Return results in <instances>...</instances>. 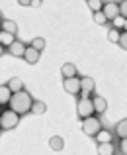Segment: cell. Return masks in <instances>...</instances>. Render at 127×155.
Wrapping results in <instances>:
<instances>
[{
	"label": "cell",
	"mask_w": 127,
	"mask_h": 155,
	"mask_svg": "<svg viewBox=\"0 0 127 155\" xmlns=\"http://www.w3.org/2000/svg\"><path fill=\"white\" fill-rule=\"evenodd\" d=\"M31 106H33V98H31V94L26 92V91L14 92V96H12V100H10V110L18 112L20 116L31 112Z\"/></svg>",
	"instance_id": "cell-1"
},
{
	"label": "cell",
	"mask_w": 127,
	"mask_h": 155,
	"mask_svg": "<svg viewBox=\"0 0 127 155\" xmlns=\"http://www.w3.org/2000/svg\"><path fill=\"white\" fill-rule=\"evenodd\" d=\"M94 100L90 98V96H80L78 102H76V114H78L80 120H84V118H90L94 116Z\"/></svg>",
	"instance_id": "cell-2"
},
{
	"label": "cell",
	"mask_w": 127,
	"mask_h": 155,
	"mask_svg": "<svg viewBox=\"0 0 127 155\" xmlns=\"http://www.w3.org/2000/svg\"><path fill=\"white\" fill-rule=\"evenodd\" d=\"M82 132L86 134V136H90V137L98 136V134L102 132V122L98 120V118H94V116L84 118L82 120Z\"/></svg>",
	"instance_id": "cell-3"
},
{
	"label": "cell",
	"mask_w": 127,
	"mask_h": 155,
	"mask_svg": "<svg viewBox=\"0 0 127 155\" xmlns=\"http://www.w3.org/2000/svg\"><path fill=\"white\" fill-rule=\"evenodd\" d=\"M20 122V114L14 112V110H4L2 116H0V128L2 130H12L16 128Z\"/></svg>",
	"instance_id": "cell-4"
},
{
	"label": "cell",
	"mask_w": 127,
	"mask_h": 155,
	"mask_svg": "<svg viewBox=\"0 0 127 155\" xmlns=\"http://www.w3.org/2000/svg\"><path fill=\"white\" fill-rule=\"evenodd\" d=\"M63 88L68 92V94H80V92H82V81L76 79V77L65 79L63 81Z\"/></svg>",
	"instance_id": "cell-5"
},
{
	"label": "cell",
	"mask_w": 127,
	"mask_h": 155,
	"mask_svg": "<svg viewBox=\"0 0 127 155\" xmlns=\"http://www.w3.org/2000/svg\"><path fill=\"white\" fill-rule=\"evenodd\" d=\"M102 12H104V14L108 16V20H112V22L117 18V16H121L119 4H116V2H106V4H104V10H102Z\"/></svg>",
	"instance_id": "cell-6"
},
{
	"label": "cell",
	"mask_w": 127,
	"mask_h": 155,
	"mask_svg": "<svg viewBox=\"0 0 127 155\" xmlns=\"http://www.w3.org/2000/svg\"><path fill=\"white\" fill-rule=\"evenodd\" d=\"M6 49H8V53H10V55H14V57H24V55H26L27 45H24L22 41H18V39H16V41L12 43L10 47H6Z\"/></svg>",
	"instance_id": "cell-7"
},
{
	"label": "cell",
	"mask_w": 127,
	"mask_h": 155,
	"mask_svg": "<svg viewBox=\"0 0 127 155\" xmlns=\"http://www.w3.org/2000/svg\"><path fill=\"white\" fill-rule=\"evenodd\" d=\"M12 96H14V92H12V88L8 87V84H2V87H0V104H2V106L10 104Z\"/></svg>",
	"instance_id": "cell-8"
},
{
	"label": "cell",
	"mask_w": 127,
	"mask_h": 155,
	"mask_svg": "<svg viewBox=\"0 0 127 155\" xmlns=\"http://www.w3.org/2000/svg\"><path fill=\"white\" fill-rule=\"evenodd\" d=\"M39 53H41V51H37L35 47H31V45H30V47L26 49V55H24L26 63H30V65H35V63L39 61Z\"/></svg>",
	"instance_id": "cell-9"
},
{
	"label": "cell",
	"mask_w": 127,
	"mask_h": 155,
	"mask_svg": "<svg viewBox=\"0 0 127 155\" xmlns=\"http://www.w3.org/2000/svg\"><path fill=\"white\" fill-rule=\"evenodd\" d=\"M82 96H90L94 92V87H96V84H94V79H90V77H82Z\"/></svg>",
	"instance_id": "cell-10"
},
{
	"label": "cell",
	"mask_w": 127,
	"mask_h": 155,
	"mask_svg": "<svg viewBox=\"0 0 127 155\" xmlns=\"http://www.w3.org/2000/svg\"><path fill=\"white\" fill-rule=\"evenodd\" d=\"M61 75H63V79L76 77V65L75 63H65L63 67H61Z\"/></svg>",
	"instance_id": "cell-11"
},
{
	"label": "cell",
	"mask_w": 127,
	"mask_h": 155,
	"mask_svg": "<svg viewBox=\"0 0 127 155\" xmlns=\"http://www.w3.org/2000/svg\"><path fill=\"white\" fill-rule=\"evenodd\" d=\"M116 136L119 137V140H125V137H127V118H123V120L117 122V126H116Z\"/></svg>",
	"instance_id": "cell-12"
},
{
	"label": "cell",
	"mask_w": 127,
	"mask_h": 155,
	"mask_svg": "<svg viewBox=\"0 0 127 155\" xmlns=\"http://www.w3.org/2000/svg\"><path fill=\"white\" fill-rule=\"evenodd\" d=\"M94 110H96L98 114H104L106 110H108V102H106V98H102V96H94Z\"/></svg>",
	"instance_id": "cell-13"
},
{
	"label": "cell",
	"mask_w": 127,
	"mask_h": 155,
	"mask_svg": "<svg viewBox=\"0 0 127 155\" xmlns=\"http://www.w3.org/2000/svg\"><path fill=\"white\" fill-rule=\"evenodd\" d=\"M98 155H113V143L112 141H102L98 145Z\"/></svg>",
	"instance_id": "cell-14"
},
{
	"label": "cell",
	"mask_w": 127,
	"mask_h": 155,
	"mask_svg": "<svg viewBox=\"0 0 127 155\" xmlns=\"http://www.w3.org/2000/svg\"><path fill=\"white\" fill-rule=\"evenodd\" d=\"M49 147L53 149V151H61V149L65 147V141L61 136H53L51 140H49Z\"/></svg>",
	"instance_id": "cell-15"
},
{
	"label": "cell",
	"mask_w": 127,
	"mask_h": 155,
	"mask_svg": "<svg viewBox=\"0 0 127 155\" xmlns=\"http://www.w3.org/2000/svg\"><path fill=\"white\" fill-rule=\"evenodd\" d=\"M2 31H8V34H14L18 31V24L14 20H2Z\"/></svg>",
	"instance_id": "cell-16"
},
{
	"label": "cell",
	"mask_w": 127,
	"mask_h": 155,
	"mask_svg": "<svg viewBox=\"0 0 127 155\" xmlns=\"http://www.w3.org/2000/svg\"><path fill=\"white\" fill-rule=\"evenodd\" d=\"M14 41H16L14 34H8V31H2V34H0V43H2V47H10Z\"/></svg>",
	"instance_id": "cell-17"
},
{
	"label": "cell",
	"mask_w": 127,
	"mask_h": 155,
	"mask_svg": "<svg viewBox=\"0 0 127 155\" xmlns=\"http://www.w3.org/2000/svg\"><path fill=\"white\" fill-rule=\"evenodd\" d=\"M45 110H47V104L43 102V100H33V106H31V114H43Z\"/></svg>",
	"instance_id": "cell-18"
},
{
	"label": "cell",
	"mask_w": 127,
	"mask_h": 155,
	"mask_svg": "<svg viewBox=\"0 0 127 155\" xmlns=\"http://www.w3.org/2000/svg\"><path fill=\"white\" fill-rule=\"evenodd\" d=\"M8 87L12 88V92H20V91H24V83H22V79H18V77H14V79H10V83H8Z\"/></svg>",
	"instance_id": "cell-19"
},
{
	"label": "cell",
	"mask_w": 127,
	"mask_h": 155,
	"mask_svg": "<svg viewBox=\"0 0 127 155\" xmlns=\"http://www.w3.org/2000/svg\"><path fill=\"white\" fill-rule=\"evenodd\" d=\"M104 4H106V2H102V0H88V8L94 12V14L104 10Z\"/></svg>",
	"instance_id": "cell-20"
},
{
	"label": "cell",
	"mask_w": 127,
	"mask_h": 155,
	"mask_svg": "<svg viewBox=\"0 0 127 155\" xmlns=\"http://www.w3.org/2000/svg\"><path fill=\"white\" fill-rule=\"evenodd\" d=\"M119 38H121V30H117V28H112V30L108 31V39L113 43H119Z\"/></svg>",
	"instance_id": "cell-21"
},
{
	"label": "cell",
	"mask_w": 127,
	"mask_h": 155,
	"mask_svg": "<svg viewBox=\"0 0 127 155\" xmlns=\"http://www.w3.org/2000/svg\"><path fill=\"white\" fill-rule=\"evenodd\" d=\"M94 22H96L98 26H104V24H108L110 20H108V16H106L104 12H96V14H94Z\"/></svg>",
	"instance_id": "cell-22"
},
{
	"label": "cell",
	"mask_w": 127,
	"mask_h": 155,
	"mask_svg": "<svg viewBox=\"0 0 127 155\" xmlns=\"http://www.w3.org/2000/svg\"><path fill=\"white\" fill-rule=\"evenodd\" d=\"M31 47H35L37 51H43L45 49V39L43 38H33L31 39Z\"/></svg>",
	"instance_id": "cell-23"
},
{
	"label": "cell",
	"mask_w": 127,
	"mask_h": 155,
	"mask_svg": "<svg viewBox=\"0 0 127 155\" xmlns=\"http://www.w3.org/2000/svg\"><path fill=\"white\" fill-rule=\"evenodd\" d=\"M119 47L127 51V31H121V38H119Z\"/></svg>",
	"instance_id": "cell-24"
},
{
	"label": "cell",
	"mask_w": 127,
	"mask_h": 155,
	"mask_svg": "<svg viewBox=\"0 0 127 155\" xmlns=\"http://www.w3.org/2000/svg\"><path fill=\"white\" fill-rule=\"evenodd\" d=\"M123 24H125V18H123V16H117V18L113 20V28H117V30H119V28H123Z\"/></svg>",
	"instance_id": "cell-25"
},
{
	"label": "cell",
	"mask_w": 127,
	"mask_h": 155,
	"mask_svg": "<svg viewBox=\"0 0 127 155\" xmlns=\"http://www.w3.org/2000/svg\"><path fill=\"white\" fill-rule=\"evenodd\" d=\"M98 140H100V143H102V141H112V140H110V134H108V132H104V130L98 134Z\"/></svg>",
	"instance_id": "cell-26"
},
{
	"label": "cell",
	"mask_w": 127,
	"mask_h": 155,
	"mask_svg": "<svg viewBox=\"0 0 127 155\" xmlns=\"http://www.w3.org/2000/svg\"><path fill=\"white\" fill-rule=\"evenodd\" d=\"M119 151L123 153V155H127V137H125V140H121V141H119Z\"/></svg>",
	"instance_id": "cell-27"
},
{
	"label": "cell",
	"mask_w": 127,
	"mask_h": 155,
	"mask_svg": "<svg viewBox=\"0 0 127 155\" xmlns=\"http://www.w3.org/2000/svg\"><path fill=\"white\" fill-rule=\"evenodd\" d=\"M119 10H121V16L127 18V0H123V2L119 4Z\"/></svg>",
	"instance_id": "cell-28"
},
{
	"label": "cell",
	"mask_w": 127,
	"mask_h": 155,
	"mask_svg": "<svg viewBox=\"0 0 127 155\" xmlns=\"http://www.w3.org/2000/svg\"><path fill=\"white\" fill-rule=\"evenodd\" d=\"M31 2H33V0H18L20 6H31Z\"/></svg>",
	"instance_id": "cell-29"
},
{
	"label": "cell",
	"mask_w": 127,
	"mask_h": 155,
	"mask_svg": "<svg viewBox=\"0 0 127 155\" xmlns=\"http://www.w3.org/2000/svg\"><path fill=\"white\" fill-rule=\"evenodd\" d=\"M31 6H33V8H39V6H41V0H33V2H31Z\"/></svg>",
	"instance_id": "cell-30"
},
{
	"label": "cell",
	"mask_w": 127,
	"mask_h": 155,
	"mask_svg": "<svg viewBox=\"0 0 127 155\" xmlns=\"http://www.w3.org/2000/svg\"><path fill=\"white\" fill-rule=\"evenodd\" d=\"M123 31H127V18H125V24H123Z\"/></svg>",
	"instance_id": "cell-31"
},
{
	"label": "cell",
	"mask_w": 127,
	"mask_h": 155,
	"mask_svg": "<svg viewBox=\"0 0 127 155\" xmlns=\"http://www.w3.org/2000/svg\"><path fill=\"white\" fill-rule=\"evenodd\" d=\"M86 2H88V0H86Z\"/></svg>",
	"instance_id": "cell-32"
}]
</instances>
